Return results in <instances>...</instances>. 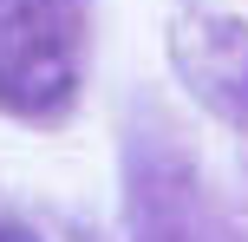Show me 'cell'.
I'll return each mask as SVG.
<instances>
[{"label": "cell", "mask_w": 248, "mask_h": 242, "mask_svg": "<svg viewBox=\"0 0 248 242\" xmlns=\"http://www.w3.org/2000/svg\"><path fill=\"white\" fill-rule=\"evenodd\" d=\"M78 98V7L0 0V112L59 118Z\"/></svg>", "instance_id": "obj_1"}, {"label": "cell", "mask_w": 248, "mask_h": 242, "mask_svg": "<svg viewBox=\"0 0 248 242\" xmlns=\"http://www.w3.org/2000/svg\"><path fill=\"white\" fill-rule=\"evenodd\" d=\"M170 59L183 85L229 125H248V33L222 13H183L170 26Z\"/></svg>", "instance_id": "obj_2"}, {"label": "cell", "mask_w": 248, "mask_h": 242, "mask_svg": "<svg viewBox=\"0 0 248 242\" xmlns=\"http://www.w3.org/2000/svg\"><path fill=\"white\" fill-rule=\"evenodd\" d=\"M131 216H137V242H222L196 183H183V177L170 183V170L157 177L144 151L131 157Z\"/></svg>", "instance_id": "obj_3"}, {"label": "cell", "mask_w": 248, "mask_h": 242, "mask_svg": "<svg viewBox=\"0 0 248 242\" xmlns=\"http://www.w3.org/2000/svg\"><path fill=\"white\" fill-rule=\"evenodd\" d=\"M0 242H33L26 229H13V223H0Z\"/></svg>", "instance_id": "obj_4"}]
</instances>
